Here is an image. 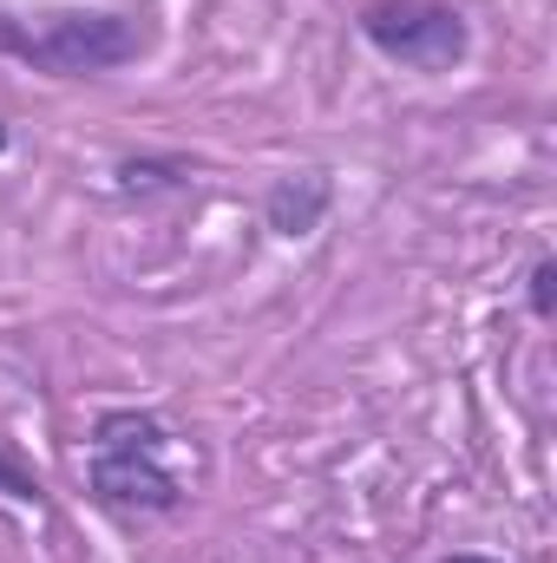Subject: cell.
Listing matches in <instances>:
<instances>
[{"instance_id": "obj_6", "label": "cell", "mask_w": 557, "mask_h": 563, "mask_svg": "<svg viewBox=\"0 0 557 563\" xmlns=\"http://www.w3.org/2000/svg\"><path fill=\"white\" fill-rule=\"evenodd\" d=\"M0 498H13V505H46V478L0 439Z\"/></svg>"}, {"instance_id": "obj_8", "label": "cell", "mask_w": 557, "mask_h": 563, "mask_svg": "<svg viewBox=\"0 0 557 563\" xmlns=\"http://www.w3.org/2000/svg\"><path fill=\"white\" fill-rule=\"evenodd\" d=\"M439 563H505V558H492V551H452V558H439Z\"/></svg>"}, {"instance_id": "obj_3", "label": "cell", "mask_w": 557, "mask_h": 563, "mask_svg": "<svg viewBox=\"0 0 557 563\" xmlns=\"http://www.w3.org/2000/svg\"><path fill=\"white\" fill-rule=\"evenodd\" d=\"M354 33L374 59L419 79H446L472 59V20L452 0H361Z\"/></svg>"}, {"instance_id": "obj_5", "label": "cell", "mask_w": 557, "mask_h": 563, "mask_svg": "<svg viewBox=\"0 0 557 563\" xmlns=\"http://www.w3.org/2000/svg\"><path fill=\"white\" fill-rule=\"evenodd\" d=\"M190 170L197 164L184 151H132L112 164V184H119V197H157V190H184Z\"/></svg>"}, {"instance_id": "obj_1", "label": "cell", "mask_w": 557, "mask_h": 563, "mask_svg": "<svg viewBox=\"0 0 557 563\" xmlns=\"http://www.w3.org/2000/svg\"><path fill=\"white\" fill-rule=\"evenodd\" d=\"M171 445L177 432L157 407H99L86 426V498L112 518H177L190 492Z\"/></svg>"}, {"instance_id": "obj_4", "label": "cell", "mask_w": 557, "mask_h": 563, "mask_svg": "<svg viewBox=\"0 0 557 563\" xmlns=\"http://www.w3.org/2000/svg\"><path fill=\"white\" fill-rule=\"evenodd\" d=\"M328 210H335V177L328 170H282L263 190V223L276 230L282 243L315 236L328 223Z\"/></svg>"}, {"instance_id": "obj_9", "label": "cell", "mask_w": 557, "mask_h": 563, "mask_svg": "<svg viewBox=\"0 0 557 563\" xmlns=\"http://www.w3.org/2000/svg\"><path fill=\"white\" fill-rule=\"evenodd\" d=\"M0 151H7V125H0Z\"/></svg>"}, {"instance_id": "obj_7", "label": "cell", "mask_w": 557, "mask_h": 563, "mask_svg": "<svg viewBox=\"0 0 557 563\" xmlns=\"http://www.w3.org/2000/svg\"><path fill=\"white\" fill-rule=\"evenodd\" d=\"M525 314L545 328L557 321V256H538L532 269H525Z\"/></svg>"}, {"instance_id": "obj_2", "label": "cell", "mask_w": 557, "mask_h": 563, "mask_svg": "<svg viewBox=\"0 0 557 563\" xmlns=\"http://www.w3.org/2000/svg\"><path fill=\"white\" fill-rule=\"evenodd\" d=\"M151 26L139 13H99V7H53V13H13L0 7V53L46 73V79H106L144 59Z\"/></svg>"}]
</instances>
